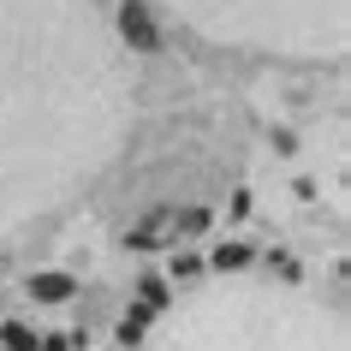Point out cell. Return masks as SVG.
Wrapping results in <instances>:
<instances>
[{"label":"cell","mask_w":351,"mask_h":351,"mask_svg":"<svg viewBox=\"0 0 351 351\" xmlns=\"http://www.w3.org/2000/svg\"><path fill=\"white\" fill-rule=\"evenodd\" d=\"M119 24H125V36L137 42V48H155V30H149V19H143V6H125V19H119Z\"/></svg>","instance_id":"2"},{"label":"cell","mask_w":351,"mask_h":351,"mask_svg":"<svg viewBox=\"0 0 351 351\" xmlns=\"http://www.w3.org/2000/svg\"><path fill=\"white\" fill-rule=\"evenodd\" d=\"M215 262H221V268H239V262H250V250H244V244H221Z\"/></svg>","instance_id":"3"},{"label":"cell","mask_w":351,"mask_h":351,"mask_svg":"<svg viewBox=\"0 0 351 351\" xmlns=\"http://www.w3.org/2000/svg\"><path fill=\"white\" fill-rule=\"evenodd\" d=\"M30 298L60 304V298H72V280H66V274H36V280H30Z\"/></svg>","instance_id":"1"},{"label":"cell","mask_w":351,"mask_h":351,"mask_svg":"<svg viewBox=\"0 0 351 351\" xmlns=\"http://www.w3.org/2000/svg\"><path fill=\"white\" fill-rule=\"evenodd\" d=\"M6 346H12V351H36V339H30V333L12 322V328H6Z\"/></svg>","instance_id":"4"}]
</instances>
